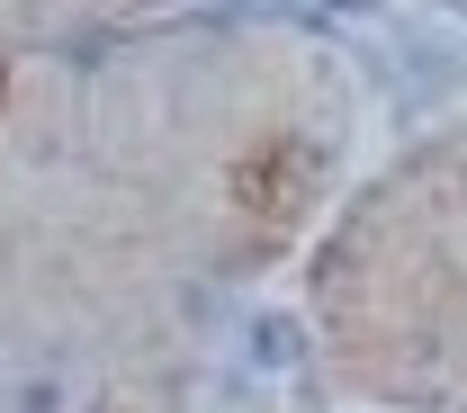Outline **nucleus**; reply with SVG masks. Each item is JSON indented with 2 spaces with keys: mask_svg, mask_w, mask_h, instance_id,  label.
Masks as SVG:
<instances>
[{
  "mask_svg": "<svg viewBox=\"0 0 467 413\" xmlns=\"http://www.w3.org/2000/svg\"><path fill=\"white\" fill-rule=\"evenodd\" d=\"M0 99H9V63H0Z\"/></svg>",
  "mask_w": 467,
  "mask_h": 413,
  "instance_id": "obj_1",
  "label": "nucleus"
}]
</instances>
